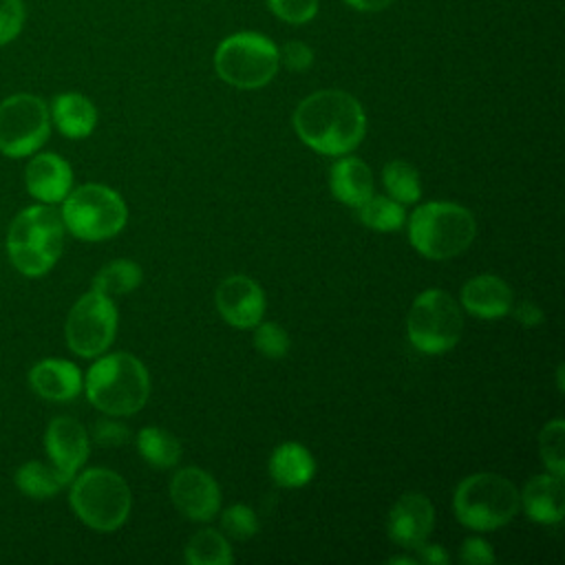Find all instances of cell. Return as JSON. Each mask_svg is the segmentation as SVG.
Masks as SVG:
<instances>
[{"mask_svg": "<svg viewBox=\"0 0 565 565\" xmlns=\"http://www.w3.org/2000/svg\"><path fill=\"white\" fill-rule=\"evenodd\" d=\"M519 501L527 519L536 523H558L565 512V488L563 477L554 472L536 475L519 492Z\"/></svg>", "mask_w": 565, "mask_h": 565, "instance_id": "cell-19", "label": "cell"}, {"mask_svg": "<svg viewBox=\"0 0 565 565\" xmlns=\"http://www.w3.org/2000/svg\"><path fill=\"white\" fill-rule=\"evenodd\" d=\"M26 4L24 0H0V46L11 44L24 29Z\"/></svg>", "mask_w": 565, "mask_h": 565, "instance_id": "cell-33", "label": "cell"}, {"mask_svg": "<svg viewBox=\"0 0 565 565\" xmlns=\"http://www.w3.org/2000/svg\"><path fill=\"white\" fill-rule=\"evenodd\" d=\"M44 448L51 466L71 483L88 459L90 441L86 428L77 419L60 415L53 417L44 430Z\"/></svg>", "mask_w": 565, "mask_h": 565, "instance_id": "cell-12", "label": "cell"}, {"mask_svg": "<svg viewBox=\"0 0 565 565\" xmlns=\"http://www.w3.org/2000/svg\"><path fill=\"white\" fill-rule=\"evenodd\" d=\"M141 267L130 260V258H117L110 260L108 265H104L95 278H93V289L106 296H124L130 294L132 289H137L141 285Z\"/></svg>", "mask_w": 565, "mask_h": 565, "instance_id": "cell-26", "label": "cell"}, {"mask_svg": "<svg viewBox=\"0 0 565 565\" xmlns=\"http://www.w3.org/2000/svg\"><path fill=\"white\" fill-rule=\"evenodd\" d=\"M388 563H406V565H415L417 558L415 556H393L388 558Z\"/></svg>", "mask_w": 565, "mask_h": 565, "instance_id": "cell-40", "label": "cell"}, {"mask_svg": "<svg viewBox=\"0 0 565 565\" xmlns=\"http://www.w3.org/2000/svg\"><path fill=\"white\" fill-rule=\"evenodd\" d=\"M565 422L561 417L552 419L550 424L543 426L541 435H539V450H541V459L547 466L550 472L561 475L565 472Z\"/></svg>", "mask_w": 565, "mask_h": 565, "instance_id": "cell-29", "label": "cell"}, {"mask_svg": "<svg viewBox=\"0 0 565 565\" xmlns=\"http://www.w3.org/2000/svg\"><path fill=\"white\" fill-rule=\"evenodd\" d=\"M90 435L99 446H121L130 439L128 426H124L117 419H97L93 424Z\"/></svg>", "mask_w": 565, "mask_h": 565, "instance_id": "cell-35", "label": "cell"}, {"mask_svg": "<svg viewBox=\"0 0 565 565\" xmlns=\"http://www.w3.org/2000/svg\"><path fill=\"white\" fill-rule=\"evenodd\" d=\"M463 329V318L457 300L444 289L422 291L408 311L406 333L419 353L437 355L450 351Z\"/></svg>", "mask_w": 565, "mask_h": 565, "instance_id": "cell-9", "label": "cell"}, {"mask_svg": "<svg viewBox=\"0 0 565 565\" xmlns=\"http://www.w3.org/2000/svg\"><path fill=\"white\" fill-rule=\"evenodd\" d=\"M514 318L523 324V327H536L543 322V311L539 305H534L532 300H523L514 307Z\"/></svg>", "mask_w": 565, "mask_h": 565, "instance_id": "cell-38", "label": "cell"}, {"mask_svg": "<svg viewBox=\"0 0 565 565\" xmlns=\"http://www.w3.org/2000/svg\"><path fill=\"white\" fill-rule=\"evenodd\" d=\"M294 130L311 150L342 157L364 139L366 117L362 104L351 93L324 88L307 95L296 106Z\"/></svg>", "mask_w": 565, "mask_h": 565, "instance_id": "cell-1", "label": "cell"}, {"mask_svg": "<svg viewBox=\"0 0 565 565\" xmlns=\"http://www.w3.org/2000/svg\"><path fill=\"white\" fill-rule=\"evenodd\" d=\"M24 185L38 203L55 205L73 190V170L64 157L40 152L24 168Z\"/></svg>", "mask_w": 565, "mask_h": 565, "instance_id": "cell-16", "label": "cell"}, {"mask_svg": "<svg viewBox=\"0 0 565 565\" xmlns=\"http://www.w3.org/2000/svg\"><path fill=\"white\" fill-rule=\"evenodd\" d=\"M254 347L265 355V358H271V360H278V358H285L289 353V335L287 331L276 324V322H258L256 324V331H254Z\"/></svg>", "mask_w": 565, "mask_h": 565, "instance_id": "cell-31", "label": "cell"}, {"mask_svg": "<svg viewBox=\"0 0 565 565\" xmlns=\"http://www.w3.org/2000/svg\"><path fill=\"white\" fill-rule=\"evenodd\" d=\"M477 234L472 212L459 203L430 201L408 218L411 245L426 258L444 260L470 247Z\"/></svg>", "mask_w": 565, "mask_h": 565, "instance_id": "cell-4", "label": "cell"}, {"mask_svg": "<svg viewBox=\"0 0 565 565\" xmlns=\"http://www.w3.org/2000/svg\"><path fill=\"white\" fill-rule=\"evenodd\" d=\"M51 124L68 139H84L97 126V108L95 104L75 90L60 93L53 97L49 106Z\"/></svg>", "mask_w": 565, "mask_h": 565, "instance_id": "cell-20", "label": "cell"}, {"mask_svg": "<svg viewBox=\"0 0 565 565\" xmlns=\"http://www.w3.org/2000/svg\"><path fill=\"white\" fill-rule=\"evenodd\" d=\"M278 53L280 62L294 73H302L313 64V49L300 40H289L282 49H278Z\"/></svg>", "mask_w": 565, "mask_h": 565, "instance_id": "cell-34", "label": "cell"}, {"mask_svg": "<svg viewBox=\"0 0 565 565\" xmlns=\"http://www.w3.org/2000/svg\"><path fill=\"white\" fill-rule=\"evenodd\" d=\"M461 305L477 318L497 320L512 311L514 296L503 278L494 274H481L466 280L461 287Z\"/></svg>", "mask_w": 565, "mask_h": 565, "instance_id": "cell-18", "label": "cell"}, {"mask_svg": "<svg viewBox=\"0 0 565 565\" xmlns=\"http://www.w3.org/2000/svg\"><path fill=\"white\" fill-rule=\"evenodd\" d=\"M221 527L227 536L245 541V539H252L258 532V516L249 505L234 503V505L223 510Z\"/></svg>", "mask_w": 565, "mask_h": 565, "instance_id": "cell-30", "label": "cell"}, {"mask_svg": "<svg viewBox=\"0 0 565 565\" xmlns=\"http://www.w3.org/2000/svg\"><path fill=\"white\" fill-rule=\"evenodd\" d=\"M82 388L95 408L113 417H124L143 408L150 393V377L139 358L119 351L97 355Z\"/></svg>", "mask_w": 565, "mask_h": 565, "instance_id": "cell-3", "label": "cell"}, {"mask_svg": "<svg viewBox=\"0 0 565 565\" xmlns=\"http://www.w3.org/2000/svg\"><path fill=\"white\" fill-rule=\"evenodd\" d=\"M29 384L42 399L68 402L79 395L84 380L73 362L62 358H44L31 366Z\"/></svg>", "mask_w": 565, "mask_h": 565, "instance_id": "cell-17", "label": "cell"}, {"mask_svg": "<svg viewBox=\"0 0 565 565\" xmlns=\"http://www.w3.org/2000/svg\"><path fill=\"white\" fill-rule=\"evenodd\" d=\"M15 486L18 490L29 497V499H51L55 497L68 481L51 466V463H42V461H24L18 470H15Z\"/></svg>", "mask_w": 565, "mask_h": 565, "instance_id": "cell-23", "label": "cell"}, {"mask_svg": "<svg viewBox=\"0 0 565 565\" xmlns=\"http://www.w3.org/2000/svg\"><path fill=\"white\" fill-rule=\"evenodd\" d=\"M435 525V510L428 497L422 492H408L402 494L386 519V532L393 543L415 550L419 543H424Z\"/></svg>", "mask_w": 565, "mask_h": 565, "instance_id": "cell-15", "label": "cell"}, {"mask_svg": "<svg viewBox=\"0 0 565 565\" xmlns=\"http://www.w3.org/2000/svg\"><path fill=\"white\" fill-rule=\"evenodd\" d=\"M51 135L49 104L33 93H15L0 102V152L11 159L35 154Z\"/></svg>", "mask_w": 565, "mask_h": 565, "instance_id": "cell-10", "label": "cell"}, {"mask_svg": "<svg viewBox=\"0 0 565 565\" xmlns=\"http://www.w3.org/2000/svg\"><path fill=\"white\" fill-rule=\"evenodd\" d=\"M342 2L360 13H377V11L388 9L395 0H342Z\"/></svg>", "mask_w": 565, "mask_h": 565, "instance_id": "cell-39", "label": "cell"}, {"mask_svg": "<svg viewBox=\"0 0 565 565\" xmlns=\"http://www.w3.org/2000/svg\"><path fill=\"white\" fill-rule=\"evenodd\" d=\"M64 232V221L53 205L35 203L20 210L7 234L11 265L29 278L44 276L62 256Z\"/></svg>", "mask_w": 565, "mask_h": 565, "instance_id": "cell-2", "label": "cell"}, {"mask_svg": "<svg viewBox=\"0 0 565 565\" xmlns=\"http://www.w3.org/2000/svg\"><path fill=\"white\" fill-rule=\"evenodd\" d=\"M358 216L362 221V225L375 230V232H395L404 225L406 214L402 203H397L391 196H382V194H371L360 207H358Z\"/></svg>", "mask_w": 565, "mask_h": 565, "instance_id": "cell-28", "label": "cell"}, {"mask_svg": "<svg viewBox=\"0 0 565 565\" xmlns=\"http://www.w3.org/2000/svg\"><path fill=\"white\" fill-rule=\"evenodd\" d=\"M269 475L282 488H300L313 479L316 459L302 444L285 441L269 457Z\"/></svg>", "mask_w": 565, "mask_h": 565, "instance_id": "cell-22", "label": "cell"}, {"mask_svg": "<svg viewBox=\"0 0 565 565\" xmlns=\"http://www.w3.org/2000/svg\"><path fill=\"white\" fill-rule=\"evenodd\" d=\"M64 227L79 241H106L128 221L124 199L108 185L84 183L66 194L60 212Z\"/></svg>", "mask_w": 565, "mask_h": 565, "instance_id": "cell-8", "label": "cell"}, {"mask_svg": "<svg viewBox=\"0 0 565 565\" xmlns=\"http://www.w3.org/2000/svg\"><path fill=\"white\" fill-rule=\"evenodd\" d=\"M68 503L75 516L95 532H115L130 512V488L108 468H88L71 479Z\"/></svg>", "mask_w": 565, "mask_h": 565, "instance_id": "cell-5", "label": "cell"}, {"mask_svg": "<svg viewBox=\"0 0 565 565\" xmlns=\"http://www.w3.org/2000/svg\"><path fill=\"white\" fill-rule=\"evenodd\" d=\"M183 558L190 565H230L234 561L230 541L212 527H203L194 532L185 547H183Z\"/></svg>", "mask_w": 565, "mask_h": 565, "instance_id": "cell-24", "label": "cell"}, {"mask_svg": "<svg viewBox=\"0 0 565 565\" xmlns=\"http://www.w3.org/2000/svg\"><path fill=\"white\" fill-rule=\"evenodd\" d=\"M174 508L190 521H210L221 508V490L214 477L201 468H181L170 481Z\"/></svg>", "mask_w": 565, "mask_h": 565, "instance_id": "cell-13", "label": "cell"}, {"mask_svg": "<svg viewBox=\"0 0 565 565\" xmlns=\"http://www.w3.org/2000/svg\"><path fill=\"white\" fill-rule=\"evenodd\" d=\"M269 11L287 24H307L318 13V0H265Z\"/></svg>", "mask_w": 565, "mask_h": 565, "instance_id": "cell-32", "label": "cell"}, {"mask_svg": "<svg viewBox=\"0 0 565 565\" xmlns=\"http://www.w3.org/2000/svg\"><path fill=\"white\" fill-rule=\"evenodd\" d=\"M117 333V307L110 296L95 289L75 300L66 316L64 335L73 353L82 358L102 355Z\"/></svg>", "mask_w": 565, "mask_h": 565, "instance_id": "cell-11", "label": "cell"}, {"mask_svg": "<svg viewBox=\"0 0 565 565\" xmlns=\"http://www.w3.org/2000/svg\"><path fill=\"white\" fill-rule=\"evenodd\" d=\"M137 450L154 468H172L181 459L179 439L159 426H146L137 433Z\"/></svg>", "mask_w": 565, "mask_h": 565, "instance_id": "cell-25", "label": "cell"}, {"mask_svg": "<svg viewBox=\"0 0 565 565\" xmlns=\"http://www.w3.org/2000/svg\"><path fill=\"white\" fill-rule=\"evenodd\" d=\"M216 307L223 320L236 329L256 327L265 313V294L247 276H230L216 287Z\"/></svg>", "mask_w": 565, "mask_h": 565, "instance_id": "cell-14", "label": "cell"}, {"mask_svg": "<svg viewBox=\"0 0 565 565\" xmlns=\"http://www.w3.org/2000/svg\"><path fill=\"white\" fill-rule=\"evenodd\" d=\"M382 183L397 203H415L422 196V181L415 166L404 159H393L382 170Z\"/></svg>", "mask_w": 565, "mask_h": 565, "instance_id": "cell-27", "label": "cell"}, {"mask_svg": "<svg viewBox=\"0 0 565 565\" xmlns=\"http://www.w3.org/2000/svg\"><path fill=\"white\" fill-rule=\"evenodd\" d=\"M329 188L340 203L360 207L373 194L371 168L358 157L342 154V159L333 161L329 168Z\"/></svg>", "mask_w": 565, "mask_h": 565, "instance_id": "cell-21", "label": "cell"}, {"mask_svg": "<svg viewBox=\"0 0 565 565\" xmlns=\"http://www.w3.org/2000/svg\"><path fill=\"white\" fill-rule=\"evenodd\" d=\"M417 552V563H428V565H448L450 563V556L448 552L441 547V545H435V543H419L415 547Z\"/></svg>", "mask_w": 565, "mask_h": 565, "instance_id": "cell-37", "label": "cell"}, {"mask_svg": "<svg viewBox=\"0 0 565 565\" xmlns=\"http://www.w3.org/2000/svg\"><path fill=\"white\" fill-rule=\"evenodd\" d=\"M461 561L468 565H488L494 561V552L490 547L488 541H483L481 536H470L463 541L461 545Z\"/></svg>", "mask_w": 565, "mask_h": 565, "instance_id": "cell-36", "label": "cell"}, {"mask_svg": "<svg viewBox=\"0 0 565 565\" xmlns=\"http://www.w3.org/2000/svg\"><path fill=\"white\" fill-rule=\"evenodd\" d=\"M521 508L516 486L494 472L466 477L452 497V510L461 525L490 532L510 523Z\"/></svg>", "mask_w": 565, "mask_h": 565, "instance_id": "cell-6", "label": "cell"}, {"mask_svg": "<svg viewBox=\"0 0 565 565\" xmlns=\"http://www.w3.org/2000/svg\"><path fill=\"white\" fill-rule=\"evenodd\" d=\"M278 66V46L271 38L256 31L232 33L214 51L216 75L234 88H260L274 79Z\"/></svg>", "mask_w": 565, "mask_h": 565, "instance_id": "cell-7", "label": "cell"}]
</instances>
